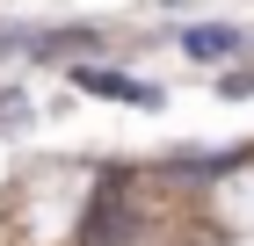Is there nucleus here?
<instances>
[{
  "label": "nucleus",
  "mask_w": 254,
  "mask_h": 246,
  "mask_svg": "<svg viewBox=\"0 0 254 246\" xmlns=\"http://www.w3.org/2000/svg\"><path fill=\"white\" fill-rule=\"evenodd\" d=\"M182 44H189V58H225L240 37H233V29H218V22H203V29H189Z\"/></svg>",
  "instance_id": "3"
},
{
  "label": "nucleus",
  "mask_w": 254,
  "mask_h": 246,
  "mask_svg": "<svg viewBox=\"0 0 254 246\" xmlns=\"http://www.w3.org/2000/svg\"><path fill=\"white\" fill-rule=\"evenodd\" d=\"M80 246H138V210L117 181H102L87 217H80Z\"/></svg>",
  "instance_id": "1"
},
{
  "label": "nucleus",
  "mask_w": 254,
  "mask_h": 246,
  "mask_svg": "<svg viewBox=\"0 0 254 246\" xmlns=\"http://www.w3.org/2000/svg\"><path fill=\"white\" fill-rule=\"evenodd\" d=\"M0 131H22V95H0Z\"/></svg>",
  "instance_id": "4"
},
{
  "label": "nucleus",
  "mask_w": 254,
  "mask_h": 246,
  "mask_svg": "<svg viewBox=\"0 0 254 246\" xmlns=\"http://www.w3.org/2000/svg\"><path fill=\"white\" fill-rule=\"evenodd\" d=\"M80 87L87 95H117V101H153L138 80H124V73H102V65H80Z\"/></svg>",
  "instance_id": "2"
}]
</instances>
